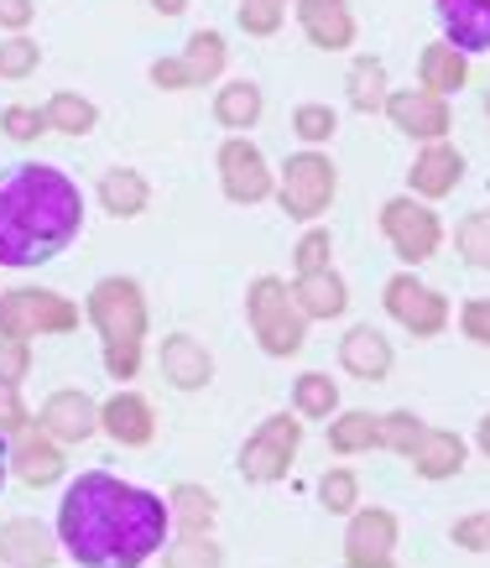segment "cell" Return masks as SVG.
Wrapping results in <instances>:
<instances>
[{
    "instance_id": "1",
    "label": "cell",
    "mask_w": 490,
    "mask_h": 568,
    "mask_svg": "<svg viewBox=\"0 0 490 568\" xmlns=\"http://www.w3.org/2000/svg\"><path fill=\"white\" fill-rule=\"evenodd\" d=\"M53 532L79 568H141L173 542V511L146 485L110 469H84L63 485Z\"/></svg>"
},
{
    "instance_id": "2",
    "label": "cell",
    "mask_w": 490,
    "mask_h": 568,
    "mask_svg": "<svg viewBox=\"0 0 490 568\" xmlns=\"http://www.w3.org/2000/svg\"><path fill=\"white\" fill-rule=\"evenodd\" d=\"M84 193L53 162L0 168V266H48L79 241Z\"/></svg>"
},
{
    "instance_id": "3",
    "label": "cell",
    "mask_w": 490,
    "mask_h": 568,
    "mask_svg": "<svg viewBox=\"0 0 490 568\" xmlns=\"http://www.w3.org/2000/svg\"><path fill=\"white\" fill-rule=\"evenodd\" d=\"M84 318L94 324L100 345H105V371L115 381H136L141 345H146V293L131 276H100L89 287Z\"/></svg>"
},
{
    "instance_id": "4",
    "label": "cell",
    "mask_w": 490,
    "mask_h": 568,
    "mask_svg": "<svg viewBox=\"0 0 490 568\" xmlns=\"http://www.w3.org/2000/svg\"><path fill=\"white\" fill-rule=\"evenodd\" d=\"M245 318H251L256 345H262L266 355H277V361L298 355L303 339H308V318H303L298 297H293V287L272 272L256 276V282L245 287Z\"/></svg>"
},
{
    "instance_id": "5",
    "label": "cell",
    "mask_w": 490,
    "mask_h": 568,
    "mask_svg": "<svg viewBox=\"0 0 490 568\" xmlns=\"http://www.w3.org/2000/svg\"><path fill=\"white\" fill-rule=\"evenodd\" d=\"M79 328V303L53 287H6L0 293V334L6 339H27L37 334H69Z\"/></svg>"
},
{
    "instance_id": "6",
    "label": "cell",
    "mask_w": 490,
    "mask_h": 568,
    "mask_svg": "<svg viewBox=\"0 0 490 568\" xmlns=\"http://www.w3.org/2000/svg\"><path fill=\"white\" fill-rule=\"evenodd\" d=\"M298 448H303L298 413H272L262 428L241 444L235 469H241L245 485H277V480H287V469H293V459H298Z\"/></svg>"
},
{
    "instance_id": "7",
    "label": "cell",
    "mask_w": 490,
    "mask_h": 568,
    "mask_svg": "<svg viewBox=\"0 0 490 568\" xmlns=\"http://www.w3.org/2000/svg\"><path fill=\"white\" fill-rule=\"evenodd\" d=\"M334 193H339V168L324 152H298L287 156V168L277 178V204L287 220L314 224L318 214H329Z\"/></svg>"
},
{
    "instance_id": "8",
    "label": "cell",
    "mask_w": 490,
    "mask_h": 568,
    "mask_svg": "<svg viewBox=\"0 0 490 568\" xmlns=\"http://www.w3.org/2000/svg\"><path fill=\"white\" fill-rule=\"evenodd\" d=\"M381 235L391 241V251L407 261V272L422 266L428 256H438L443 245V220L433 214V204H422L412 193H397L381 204Z\"/></svg>"
},
{
    "instance_id": "9",
    "label": "cell",
    "mask_w": 490,
    "mask_h": 568,
    "mask_svg": "<svg viewBox=\"0 0 490 568\" xmlns=\"http://www.w3.org/2000/svg\"><path fill=\"white\" fill-rule=\"evenodd\" d=\"M381 303H386V313H391L407 334H418V339H433V334L449 328V297L438 293V287H428V282L412 272L391 276L381 287Z\"/></svg>"
},
{
    "instance_id": "10",
    "label": "cell",
    "mask_w": 490,
    "mask_h": 568,
    "mask_svg": "<svg viewBox=\"0 0 490 568\" xmlns=\"http://www.w3.org/2000/svg\"><path fill=\"white\" fill-rule=\"evenodd\" d=\"M220 189H225L229 204H262L277 193V178L266 168V156L256 141L245 136H229L220 146Z\"/></svg>"
},
{
    "instance_id": "11",
    "label": "cell",
    "mask_w": 490,
    "mask_h": 568,
    "mask_svg": "<svg viewBox=\"0 0 490 568\" xmlns=\"http://www.w3.org/2000/svg\"><path fill=\"white\" fill-rule=\"evenodd\" d=\"M345 564L350 568H391L397 564V517L386 506H360L345 527Z\"/></svg>"
},
{
    "instance_id": "12",
    "label": "cell",
    "mask_w": 490,
    "mask_h": 568,
    "mask_svg": "<svg viewBox=\"0 0 490 568\" xmlns=\"http://www.w3.org/2000/svg\"><path fill=\"white\" fill-rule=\"evenodd\" d=\"M386 121L397 125L402 136L422 141V146H433V141H449V100H438L428 89H391V100H386Z\"/></svg>"
},
{
    "instance_id": "13",
    "label": "cell",
    "mask_w": 490,
    "mask_h": 568,
    "mask_svg": "<svg viewBox=\"0 0 490 568\" xmlns=\"http://www.w3.org/2000/svg\"><path fill=\"white\" fill-rule=\"evenodd\" d=\"M37 428L48 433L58 448H63V444H84V438H94V433H100V402H94L89 392H79V386H63V392H53L48 402H42Z\"/></svg>"
},
{
    "instance_id": "14",
    "label": "cell",
    "mask_w": 490,
    "mask_h": 568,
    "mask_svg": "<svg viewBox=\"0 0 490 568\" xmlns=\"http://www.w3.org/2000/svg\"><path fill=\"white\" fill-rule=\"evenodd\" d=\"M100 433L121 448H146L157 433V413L141 392H115L100 402Z\"/></svg>"
},
{
    "instance_id": "15",
    "label": "cell",
    "mask_w": 490,
    "mask_h": 568,
    "mask_svg": "<svg viewBox=\"0 0 490 568\" xmlns=\"http://www.w3.org/2000/svg\"><path fill=\"white\" fill-rule=\"evenodd\" d=\"M58 532L37 517H11L0 527V564L6 568H53L58 564Z\"/></svg>"
},
{
    "instance_id": "16",
    "label": "cell",
    "mask_w": 490,
    "mask_h": 568,
    "mask_svg": "<svg viewBox=\"0 0 490 568\" xmlns=\"http://www.w3.org/2000/svg\"><path fill=\"white\" fill-rule=\"evenodd\" d=\"M157 365H162V381L177 386V392H204L214 381V355L193 334H167L157 349Z\"/></svg>"
},
{
    "instance_id": "17",
    "label": "cell",
    "mask_w": 490,
    "mask_h": 568,
    "mask_svg": "<svg viewBox=\"0 0 490 568\" xmlns=\"http://www.w3.org/2000/svg\"><path fill=\"white\" fill-rule=\"evenodd\" d=\"M459 178H465V156H459V146L433 141V146H422V152H418V162H412L407 183H412V199L433 204V199H443V193L459 189Z\"/></svg>"
},
{
    "instance_id": "18",
    "label": "cell",
    "mask_w": 490,
    "mask_h": 568,
    "mask_svg": "<svg viewBox=\"0 0 490 568\" xmlns=\"http://www.w3.org/2000/svg\"><path fill=\"white\" fill-rule=\"evenodd\" d=\"M303 37L324 52H345L355 42V11L350 0H298Z\"/></svg>"
},
{
    "instance_id": "19",
    "label": "cell",
    "mask_w": 490,
    "mask_h": 568,
    "mask_svg": "<svg viewBox=\"0 0 490 568\" xmlns=\"http://www.w3.org/2000/svg\"><path fill=\"white\" fill-rule=\"evenodd\" d=\"M438 21H443V42L470 52H490V0H433Z\"/></svg>"
},
{
    "instance_id": "20",
    "label": "cell",
    "mask_w": 490,
    "mask_h": 568,
    "mask_svg": "<svg viewBox=\"0 0 490 568\" xmlns=\"http://www.w3.org/2000/svg\"><path fill=\"white\" fill-rule=\"evenodd\" d=\"M11 475H17L21 485H32V490L58 485L63 480V448L42 428H27L21 438H11Z\"/></svg>"
},
{
    "instance_id": "21",
    "label": "cell",
    "mask_w": 490,
    "mask_h": 568,
    "mask_svg": "<svg viewBox=\"0 0 490 568\" xmlns=\"http://www.w3.org/2000/svg\"><path fill=\"white\" fill-rule=\"evenodd\" d=\"M339 365H345L355 381H386L391 376V339H386L376 324H355L350 334L339 339Z\"/></svg>"
},
{
    "instance_id": "22",
    "label": "cell",
    "mask_w": 490,
    "mask_h": 568,
    "mask_svg": "<svg viewBox=\"0 0 490 568\" xmlns=\"http://www.w3.org/2000/svg\"><path fill=\"white\" fill-rule=\"evenodd\" d=\"M465 84H470V58L459 48H449V42H428L418 58V89L449 100V94H459Z\"/></svg>"
},
{
    "instance_id": "23",
    "label": "cell",
    "mask_w": 490,
    "mask_h": 568,
    "mask_svg": "<svg viewBox=\"0 0 490 568\" xmlns=\"http://www.w3.org/2000/svg\"><path fill=\"white\" fill-rule=\"evenodd\" d=\"M293 297H298L303 318H339V313L350 308V287H345V276L334 272H314V276H298L293 282Z\"/></svg>"
},
{
    "instance_id": "24",
    "label": "cell",
    "mask_w": 490,
    "mask_h": 568,
    "mask_svg": "<svg viewBox=\"0 0 490 568\" xmlns=\"http://www.w3.org/2000/svg\"><path fill=\"white\" fill-rule=\"evenodd\" d=\"M412 469H418L422 480H455L459 469H465V438L449 428H428L418 454H412Z\"/></svg>"
},
{
    "instance_id": "25",
    "label": "cell",
    "mask_w": 490,
    "mask_h": 568,
    "mask_svg": "<svg viewBox=\"0 0 490 568\" xmlns=\"http://www.w3.org/2000/svg\"><path fill=\"white\" fill-rule=\"evenodd\" d=\"M345 94H350V110H360V115H381L386 100H391V79H386L381 58L360 52V58L350 63V73H345Z\"/></svg>"
},
{
    "instance_id": "26",
    "label": "cell",
    "mask_w": 490,
    "mask_h": 568,
    "mask_svg": "<svg viewBox=\"0 0 490 568\" xmlns=\"http://www.w3.org/2000/svg\"><path fill=\"white\" fill-rule=\"evenodd\" d=\"M262 110H266V94L251 79H229L225 89H214V121L225 131H251L262 121Z\"/></svg>"
},
{
    "instance_id": "27",
    "label": "cell",
    "mask_w": 490,
    "mask_h": 568,
    "mask_svg": "<svg viewBox=\"0 0 490 568\" xmlns=\"http://www.w3.org/2000/svg\"><path fill=\"white\" fill-rule=\"evenodd\" d=\"M100 204L115 220H136L141 209L152 204V183L136 168H110V173H100Z\"/></svg>"
},
{
    "instance_id": "28",
    "label": "cell",
    "mask_w": 490,
    "mask_h": 568,
    "mask_svg": "<svg viewBox=\"0 0 490 568\" xmlns=\"http://www.w3.org/2000/svg\"><path fill=\"white\" fill-rule=\"evenodd\" d=\"M183 69H188V79H193V89L198 84H214L220 73H225V58H229V48H225V37L214 32V27H198V32L183 42Z\"/></svg>"
},
{
    "instance_id": "29",
    "label": "cell",
    "mask_w": 490,
    "mask_h": 568,
    "mask_svg": "<svg viewBox=\"0 0 490 568\" xmlns=\"http://www.w3.org/2000/svg\"><path fill=\"white\" fill-rule=\"evenodd\" d=\"M42 115H48V131H58V136H89L100 125V104L73 94V89H58L53 100L42 104Z\"/></svg>"
},
{
    "instance_id": "30",
    "label": "cell",
    "mask_w": 490,
    "mask_h": 568,
    "mask_svg": "<svg viewBox=\"0 0 490 568\" xmlns=\"http://www.w3.org/2000/svg\"><path fill=\"white\" fill-rule=\"evenodd\" d=\"M329 448L334 454H366V448H381V417L376 413H334L329 417Z\"/></svg>"
},
{
    "instance_id": "31",
    "label": "cell",
    "mask_w": 490,
    "mask_h": 568,
    "mask_svg": "<svg viewBox=\"0 0 490 568\" xmlns=\"http://www.w3.org/2000/svg\"><path fill=\"white\" fill-rule=\"evenodd\" d=\"M167 511H173V527H183V532H210L220 500H214L204 485L183 480V485H173V490H167Z\"/></svg>"
},
{
    "instance_id": "32",
    "label": "cell",
    "mask_w": 490,
    "mask_h": 568,
    "mask_svg": "<svg viewBox=\"0 0 490 568\" xmlns=\"http://www.w3.org/2000/svg\"><path fill=\"white\" fill-rule=\"evenodd\" d=\"M293 413L314 417V423H329L339 413V381H329L324 371H303L293 381Z\"/></svg>"
},
{
    "instance_id": "33",
    "label": "cell",
    "mask_w": 490,
    "mask_h": 568,
    "mask_svg": "<svg viewBox=\"0 0 490 568\" xmlns=\"http://www.w3.org/2000/svg\"><path fill=\"white\" fill-rule=\"evenodd\" d=\"M162 568H225V552L210 532H177L162 548Z\"/></svg>"
},
{
    "instance_id": "34",
    "label": "cell",
    "mask_w": 490,
    "mask_h": 568,
    "mask_svg": "<svg viewBox=\"0 0 490 568\" xmlns=\"http://www.w3.org/2000/svg\"><path fill=\"white\" fill-rule=\"evenodd\" d=\"M318 500L329 506L334 517H355L360 511V480H355V469L345 465H329L318 475Z\"/></svg>"
},
{
    "instance_id": "35",
    "label": "cell",
    "mask_w": 490,
    "mask_h": 568,
    "mask_svg": "<svg viewBox=\"0 0 490 568\" xmlns=\"http://www.w3.org/2000/svg\"><path fill=\"white\" fill-rule=\"evenodd\" d=\"M422 433H428V423H422L418 413H407V407H397V413L381 417V448L386 454H402V459H412L422 444Z\"/></svg>"
},
{
    "instance_id": "36",
    "label": "cell",
    "mask_w": 490,
    "mask_h": 568,
    "mask_svg": "<svg viewBox=\"0 0 490 568\" xmlns=\"http://www.w3.org/2000/svg\"><path fill=\"white\" fill-rule=\"evenodd\" d=\"M455 245L470 266L490 272V209H474V214H465V220L455 224Z\"/></svg>"
},
{
    "instance_id": "37",
    "label": "cell",
    "mask_w": 490,
    "mask_h": 568,
    "mask_svg": "<svg viewBox=\"0 0 490 568\" xmlns=\"http://www.w3.org/2000/svg\"><path fill=\"white\" fill-rule=\"evenodd\" d=\"M334 131H339L334 104L308 100V104H298V110H293V136L308 141V152H314V146H324V141H334Z\"/></svg>"
},
{
    "instance_id": "38",
    "label": "cell",
    "mask_w": 490,
    "mask_h": 568,
    "mask_svg": "<svg viewBox=\"0 0 490 568\" xmlns=\"http://www.w3.org/2000/svg\"><path fill=\"white\" fill-rule=\"evenodd\" d=\"M287 6H293V0H241V6H235V21H241L245 37H272L282 21H287Z\"/></svg>"
},
{
    "instance_id": "39",
    "label": "cell",
    "mask_w": 490,
    "mask_h": 568,
    "mask_svg": "<svg viewBox=\"0 0 490 568\" xmlns=\"http://www.w3.org/2000/svg\"><path fill=\"white\" fill-rule=\"evenodd\" d=\"M329 256H334V235L324 230V224H308V230H303V241H298V251H293V266H298V276L329 272Z\"/></svg>"
},
{
    "instance_id": "40",
    "label": "cell",
    "mask_w": 490,
    "mask_h": 568,
    "mask_svg": "<svg viewBox=\"0 0 490 568\" xmlns=\"http://www.w3.org/2000/svg\"><path fill=\"white\" fill-rule=\"evenodd\" d=\"M37 63H42V48L27 32L0 42V79H27V73H37Z\"/></svg>"
},
{
    "instance_id": "41",
    "label": "cell",
    "mask_w": 490,
    "mask_h": 568,
    "mask_svg": "<svg viewBox=\"0 0 490 568\" xmlns=\"http://www.w3.org/2000/svg\"><path fill=\"white\" fill-rule=\"evenodd\" d=\"M0 131L11 141H37V136H48V115L37 104H6L0 110Z\"/></svg>"
},
{
    "instance_id": "42",
    "label": "cell",
    "mask_w": 490,
    "mask_h": 568,
    "mask_svg": "<svg viewBox=\"0 0 490 568\" xmlns=\"http://www.w3.org/2000/svg\"><path fill=\"white\" fill-rule=\"evenodd\" d=\"M32 371V345L27 339H6L0 334V386H21Z\"/></svg>"
},
{
    "instance_id": "43",
    "label": "cell",
    "mask_w": 490,
    "mask_h": 568,
    "mask_svg": "<svg viewBox=\"0 0 490 568\" xmlns=\"http://www.w3.org/2000/svg\"><path fill=\"white\" fill-rule=\"evenodd\" d=\"M32 428V413L21 402V386H0V438H21Z\"/></svg>"
},
{
    "instance_id": "44",
    "label": "cell",
    "mask_w": 490,
    "mask_h": 568,
    "mask_svg": "<svg viewBox=\"0 0 490 568\" xmlns=\"http://www.w3.org/2000/svg\"><path fill=\"white\" fill-rule=\"evenodd\" d=\"M449 537H455L459 548H470V552H490V511H470V517H459Z\"/></svg>"
},
{
    "instance_id": "45",
    "label": "cell",
    "mask_w": 490,
    "mask_h": 568,
    "mask_svg": "<svg viewBox=\"0 0 490 568\" xmlns=\"http://www.w3.org/2000/svg\"><path fill=\"white\" fill-rule=\"evenodd\" d=\"M459 328H465V339H474V345H490V297H470L459 308Z\"/></svg>"
},
{
    "instance_id": "46",
    "label": "cell",
    "mask_w": 490,
    "mask_h": 568,
    "mask_svg": "<svg viewBox=\"0 0 490 568\" xmlns=\"http://www.w3.org/2000/svg\"><path fill=\"white\" fill-rule=\"evenodd\" d=\"M146 73H152V84H157V89H193L188 69H183V58H157Z\"/></svg>"
},
{
    "instance_id": "47",
    "label": "cell",
    "mask_w": 490,
    "mask_h": 568,
    "mask_svg": "<svg viewBox=\"0 0 490 568\" xmlns=\"http://www.w3.org/2000/svg\"><path fill=\"white\" fill-rule=\"evenodd\" d=\"M32 17H37L32 0H0V27H6L11 37L27 32V27H32Z\"/></svg>"
},
{
    "instance_id": "48",
    "label": "cell",
    "mask_w": 490,
    "mask_h": 568,
    "mask_svg": "<svg viewBox=\"0 0 490 568\" xmlns=\"http://www.w3.org/2000/svg\"><path fill=\"white\" fill-rule=\"evenodd\" d=\"M152 11H157V17H183L188 0H152Z\"/></svg>"
},
{
    "instance_id": "49",
    "label": "cell",
    "mask_w": 490,
    "mask_h": 568,
    "mask_svg": "<svg viewBox=\"0 0 490 568\" xmlns=\"http://www.w3.org/2000/svg\"><path fill=\"white\" fill-rule=\"evenodd\" d=\"M474 444H480V454H486V459H490V413L480 417V428H474Z\"/></svg>"
},
{
    "instance_id": "50",
    "label": "cell",
    "mask_w": 490,
    "mask_h": 568,
    "mask_svg": "<svg viewBox=\"0 0 490 568\" xmlns=\"http://www.w3.org/2000/svg\"><path fill=\"white\" fill-rule=\"evenodd\" d=\"M6 480H11V444L0 438V490H6Z\"/></svg>"
},
{
    "instance_id": "51",
    "label": "cell",
    "mask_w": 490,
    "mask_h": 568,
    "mask_svg": "<svg viewBox=\"0 0 490 568\" xmlns=\"http://www.w3.org/2000/svg\"><path fill=\"white\" fill-rule=\"evenodd\" d=\"M486 110H490V94H486Z\"/></svg>"
}]
</instances>
